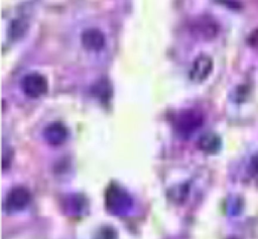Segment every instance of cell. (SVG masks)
<instances>
[{
    "label": "cell",
    "mask_w": 258,
    "mask_h": 239,
    "mask_svg": "<svg viewBox=\"0 0 258 239\" xmlns=\"http://www.w3.org/2000/svg\"><path fill=\"white\" fill-rule=\"evenodd\" d=\"M203 117L201 114L192 110L183 111L177 117L176 128L181 133H190L202 125Z\"/></svg>",
    "instance_id": "obj_3"
},
{
    "label": "cell",
    "mask_w": 258,
    "mask_h": 239,
    "mask_svg": "<svg viewBox=\"0 0 258 239\" xmlns=\"http://www.w3.org/2000/svg\"><path fill=\"white\" fill-rule=\"evenodd\" d=\"M44 137L48 143L58 145L66 141L68 136L67 127L60 122H53L44 129Z\"/></svg>",
    "instance_id": "obj_5"
},
{
    "label": "cell",
    "mask_w": 258,
    "mask_h": 239,
    "mask_svg": "<svg viewBox=\"0 0 258 239\" xmlns=\"http://www.w3.org/2000/svg\"><path fill=\"white\" fill-rule=\"evenodd\" d=\"M213 59L207 54H200L194 62L189 72V78L192 82H204L213 71Z\"/></svg>",
    "instance_id": "obj_2"
},
{
    "label": "cell",
    "mask_w": 258,
    "mask_h": 239,
    "mask_svg": "<svg viewBox=\"0 0 258 239\" xmlns=\"http://www.w3.org/2000/svg\"><path fill=\"white\" fill-rule=\"evenodd\" d=\"M29 201V194L23 188L13 189L7 197V207L13 210H19L26 206Z\"/></svg>",
    "instance_id": "obj_6"
},
{
    "label": "cell",
    "mask_w": 258,
    "mask_h": 239,
    "mask_svg": "<svg viewBox=\"0 0 258 239\" xmlns=\"http://www.w3.org/2000/svg\"><path fill=\"white\" fill-rule=\"evenodd\" d=\"M21 89L27 97L37 99L47 92L48 82L39 73H30L21 80Z\"/></svg>",
    "instance_id": "obj_1"
},
{
    "label": "cell",
    "mask_w": 258,
    "mask_h": 239,
    "mask_svg": "<svg viewBox=\"0 0 258 239\" xmlns=\"http://www.w3.org/2000/svg\"><path fill=\"white\" fill-rule=\"evenodd\" d=\"M26 28H27V25L25 24V22L21 20H16L11 25V34L12 36L17 38L18 36H21L23 34Z\"/></svg>",
    "instance_id": "obj_8"
},
{
    "label": "cell",
    "mask_w": 258,
    "mask_h": 239,
    "mask_svg": "<svg viewBox=\"0 0 258 239\" xmlns=\"http://www.w3.org/2000/svg\"><path fill=\"white\" fill-rule=\"evenodd\" d=\"M249 41H250V43H251L253 46H258V29H256V30L250 35Z\"/></svg>",
    "instance_id": "obj_9"
},
{
    "label": "cell",
    "mask_w": 258,
    "mask_h": 239,
    "mask_svg": "<svg viewBox=\"0 0 258 239\" xmlns=\"http://www.w3.org/2000/svg\"><path fill=\"white\" fill-rule=\"evenodd\" d=\"M81 42L88 50L98 51L105 45L106 38L104 33L97 28H88L81 35Z\"/></svg>",
    "instance_id": "obj_4"
},
{
    "label": "cell",
    "mask_w": 258,
    "mask_h": 239,
    "mask_svg": "<svg viewBox=\"0 0 258 239\" xmlns=\"http://www.w3.org/2000/svg\"><path fill=\"white\" fill-rule=\"evenodd\" d=\"M222 145L221 138L212 132L206 133L203 136H201L199 140V147L205 152L208 153H216L220 150Z\"/></svg>",
    "instance_id": "obj_7"
},
{
    "label": "cell",
    "mask_w": 258,
    "mask_h": 239,
    "mask_svg": "<svg viewBox=\"0 0 258 239\" xmlns=\"http://www.w3.org/2000/svg\"><path fill=\"white\" fill-rule=\"evenodd\" d=\"M251 166L252 170L255 172V174H258V154L255 155L251 160Z\"/></svg>",
    "instance_id": "obj_10"
}]
</instances>
